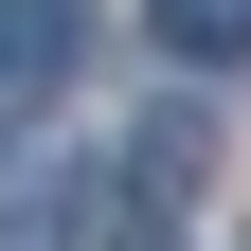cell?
Returning a JSON list of instances; mask_svg holds the SVG:
<instances>
[{"label":"cell","instance_id":"2","mask_svg":"<svg viewBox=\"0 0 251 251\" xmlns=\"http://www.w3.org/2000/svg\"><path fill=\"white\" fill-rule=\"evenodd\" d=\"M162 36L179 54H251V0H162Z\"/></svg>","mask_w":251,"mask_h":251},{"label":"cell","instance_id":"1","mask_svg":"<svg viewBox=\"0 0 251 251\" xmlns=\"http://www.w3.org/2000/svg\"><path fill=\"white\" fill-rule=\"evenodd\" d=\"M72 36H90V0H0V90L72 72Z\"/></svg>","mask_w":251,"mask_h":251}]
</instances>
